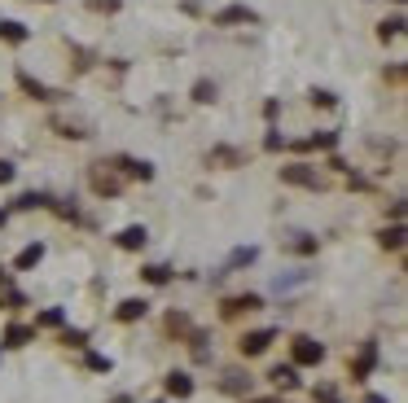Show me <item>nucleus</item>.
I'll use <instances>...</instances> for the list:
<instances>
[{"label": "nucleus", "mask_w": 408, "mask_h": 403, "mask_svg": "<svg viewBox=\"0 0 408 403\" xmlns=\"http://www.w3.org/2000/svg\"><path fill=\"white\" fill-rule=\"evenodd\" d=\"M255 254H259V250H250V246H246V250H233V259H229V268H242V263H255Z\"/></svg>", "instance_id": "obj_18"}, {"label": "nucleus", "mask_w": 408, "mask_h": 403, "mask_svg": "<svg viewBox=\"0 0 408 403\" xmlns=\"http://www.w3.org/2000/svg\"><path fill=\"white\" fill-rule=\"evenodd\" d=\"M14 180V167H9V162H0V184H9Z\"/></svg>", "instance_id": "obj_25"}, {"label": "nucleus", "mask_w": 408, "mask_h": 403, "mask_svg": "<svg viewBox=\"0 0 408 403\" xmlns=\"http://www.w3.org/2000/svg\"><path fill=\"white\" fill-rule=\"evenodd\" d=\"M369 369H374V351H365V355H360V364H356V377H365Z\"/></svg>", "instance_id": "obj_22"}, {"label": "nucleus", "mask_w": 408, "mask_h": 403, "mask_svg": "<svg viewBox=\"0 0 408 403\" xmlns=\"http://www.w3.org/2000/svg\"><path fill=\"white\" fill-rule=\"evenodd\" d=\"M272 382H277V386H294V369H290V364H285V369H272Z\"/></svg>", "instance_id": "obj_19"}, {"label": "nucleus", "mask_w": 408, "mask_h": 403, "mask_svg": "<svg viewBox=\"0 0 408 403\" xmlns=\"http://www.w3.org/2000/svg\"><path fill=\"white\" fill-rule=\"evenodd\" d=\"M18 84H22V88H27V92H31V97H35V101H53V88H44V84H40V79H31V75H27V70H18Z\"/></svg>", "instance_id": "obj_6"}, {"label": "nucleus", "mask_w": 408, "mask_h": 403, "mask_svg": "<svg viewBox=\"0 0 408 403\" xmlns=\"http://www.w3.org/2000/svg\"><path fill=\"white\" fill-rule=\"evenodd\" d=\"M40 259H44V246L35 241V246H27V250L18 254V268H35V263H40Z\"/></svg>", "instance_id": "obj_13"}, {"label": "nucleus", "mask_w": 408, "mask_h": 403, "mask_svg": "<svg viewBox=\"0 0 408 403\" xmlns=\"http://www.w3.org/2000/svg\"><path fill=\"white\" fill-rule=\"evenodd\" d=\"M263 403H272V399H263Z\"/></svg>", "instance_id": "obj_28"}, {"label": "nucleus", "mask_w": 408, "mask_h": 403, "mask_svg": "<svg viewBox=\"0 0 408 403\" xmlns=\"http://www.w3.org/2000/svg\"><path fill=\"white\" fill-rule=\"evenodd\" d=\"M145 241H150V232L141 228V224H132V228H123V232H119V246H123V250H141Z\"/></svg>", "instance_id": "obj_3"}, {"label": "nucleus", "mask_w": 408, "mask_h": 403, "mask_svg": "<svg viewBox=\"0 0 408 403\" xmlns=\"http://www.w3.org/2000/svg\"><path fill=\"white\" fill-rule=\"evenodd\" d=\"M44 202H49L44 193H22V197H18V206H22V210H31V206H44Z\"/></svg>", "instance_id": "obj_20"}, {"label": "nucleus", "mask_w": 408, "mask_h": 403, "mask_svg": "<svg viewBox=\"0 0 408 403\" xmlns=\"http://www.w3.org/2000/svg\"><path fill=\"white\" fill-rule=\"evenodd\" d=\"M325 360V347L312 338H294V364H320Z\"/></svg>", "instance_id": "obj_1"}, {"label": "nucleus", "mask_w": 408, "mask_h": 403, "mask_svg": "<svg viewBox=\"0 0 408 403\" xmlns=\"http://www.w3.org/2000/svg\"><path fill=\"white\" fill-rule=\"evenodd\" d=\"M400 31H404V18H391V22H382V27H378V35H382V40H395Z\"/></svg>", "instance_id": "obj_16"}, {"label": "nucleus", "mask_w": 408, "mask_h": 403, "mask_svg": "<svg viewBox=\"0 0 408 403\" xmlns=\"http://www.w3.org/2000/svg\"><path fill=\"white\" fill-rule=\"evenodd\" d=\"M312 101H316V105H334V92L320 88V92H312Z\"/></svg>", "instance_id": "obj_24"}, {"label": "nucleus", "mask_w": 408, "mask_h": 403, "mask_svg": "<svg viewBox=\"0 0 408 403\" xmlns=\"http://www.w3.org/2000/svg\"><path fill=\"white\" fill-rule=\"evenodd\" d=\"M400 241H404V228H391V232H382V246H391V250H400Z\"/></svg>", "instance_id": "obj_21"}, {"label": "nucleus", "mask_w": 408, "mask_h": 403, "mask_svg": "<svg viewBox=\"0 0 408 403\" xmlns=\"http://www.w3.org/2000/svg\"><path fill=\"white\" fill-rule=\"evenodd\" d=\"M365 403H387V399H382V395H369V399H365Z\"/></svg>", "instance_id": "obj_26"}, {"label": "nucleus", "mask_w": 408, "mask_h": 403, "mask_svg": "<svg viewBox=\"0 0 408 403\" xmlns=\"http://www.w3.org/2000/svg\"><path fill=\"white\" fill-rule=\"evenodd\" d=\"M88 5H92V9H105V14H114V9H119V0H88Z\"/></svg>", "instance_id": "obj_23"}, {"label": "nucleus", "mask_w": 408, "mask_h": 403, "mask_svg": "<svg viewBox=\"0 0 408 403\" xmlns=\"http://www.w3.org/2000/svg\"><path fill=\"white\" fill-rule=\"evenodd\" d=\"M123 171H127V175H141V180H150V175H154L150 162H136V158H123Z\"/></svg>", "instance_id": "obj_14"}, {"label": "nucleus", "mask_w": 408, "mask_h": 403, "mask_svg": "<svg viewBox=\"0 0 408 403\" xmlns=\"http://www.w3.org/2000/svg\"><path fill=\"white\" fill-rule=\"evenodd\" d=\"M0 35H5V40H14V44H22V40H27V27H22V22H0Z\"/></svg>", "instance_id": "obj_12"}, {"label": "nucleus", "mask_w": 408, "mask_h": 403, "mask_svg": "<svg viewBox=\"0 0 408 403\" xmlns=\"http://www.w3.org/2000/svg\"><path fill=\"white\" fill-rule=\"evenodd\" d=\"M194 101H215V84L198 79V84H194Z\"/></svg>", "instance_id": "obj_17"}, {"label": "nucleus", "mask_w": 408, "mask_h": 403, "mask_svg": "<svg viewBox=\"0 0 408 403\" xmlns=\"http://www.w3.org/2000/svg\"><path fill=\"white\" fill-rule=\"evenodd\" d=\"M167 276H172V268H163V263H150V268H145V281H150V285H163Z\"/></svg>", "instance_id": "obj_15"}, {"label": "nucleus", "mask_w": 408, "mask_h": 403, "mask_svg": "<svg viewBox=\"0 0 408 403\" xmlns=\"http://www.w3.org/2000/svg\"><path fill=\"white\" fill-rule=\"evenodd\" d=\"M167 390H172V395H180V399H185V395H194V382H189L185 373H172V377H167Z\"/></svg>", "instance_id": "obj_10"}, {"label": "nucleus", "mask_w": 408, "mask_h": 403, "mask_svg": "<svg viewBox=\"0 0 408 403\" xmlns=\"http://www.w3.org/2000/svg\"><path fill=\"white\" fill-rule=\"evenodd\" d=\"M281 180L303 184V188H316V171H307V167H281Z\"/></svg>", "instance_id": "obj_5"}, {"label": "nucleus", "mask_w": 408, "mask_h": 403, "mask_svg": "<svg viewBox=\"0 0 408 403\" xmlns=\"http://www.w3.org/2000/svg\"><path fill=\"white\" fill-rule=\"evenodd\" d=\"M145 298H127V303H119V320H136V316H145Z\"/></svg>", "instance_id": "obj_9"}, {"label": "nucleus", "mask_w": 408, "mask_h": 403, "mask_svg": "<svg viewBox=\"0 0 408 403\" xmlns=\"http://www.w3.org/2000/svg\"><path fill=\"white\" fill-rule=\"evenodd\" d=\"M272 338H277V329H255V334L242 338V355H263L272 347Z\"/></svg>", "instance_id": "obj_2"}, {"label": "nucleus", "mask_w": 408, "mask_h": 403, "mask_svg": "<svg viewBox=\"0 0 408 403\" xmlns=\"http://www.w3.org/2000/svg\"><path fill=\"white\" fill-rule=\"evenodd\" d=\"M255 307H259L255 294H242V298H229V303H224V316H242V312H255Z\"/></svg>", "instance_id": "obj_7"}, {"label": "nucleus", "mask_w": 408, "mask_h": 403, "mask_svg": "<svg viewBox=\"0 0 408 403\" xmlns=\"http://www.w3.org/2000/svg\"><path fill=\"white\" fill-rule=\"evenodd\" d=\"M27 338H31L27 325H9L5 329V347H27Z\"/></svg>", "instance_id": "obj_11"}, {"label": "nucleus", "mask_w": 408, "mask_h": 403, "mask_svg": "<svg viewBox=\"0 0 408 403\" xmlns=\"http://www.w3.org/2000/svg\"><path fill=\"white\" fill-rule=\"evenodd\" d=\"M312 276V272H285V276H272V290L285 294V290H294V285H303V281Z\"/></svg>", "instance_id": "obj_8"}, {"label": "nucleus", "mask_w": 408, "mask_h": 403, "mask_svg": "<svg viewBox=\"0 0 408 403\" xmlns=\"http://www.w3.org/2000/svg\"><path fill=\"white\" fill-rule=\"evenodd\" d=\"M215 22H220V27H233V22H255V9L233 5V9H224V14H215Z\"/></svg>", "instance_id": "obj_4"}, {"label": "nucleus", "mask_w": 408, "mask_h": 403, "mask_svg": "<svg viewBox=\"0 0 408 403\" xmlns=\"http://www.w3.org/2000/svg\"><path fill=\"white\" fill-rule=\"evenodd\" d=\"M0 228H5V210H0Z\"/></svg>", "instance_id": "obj_27"}]
</instances>
